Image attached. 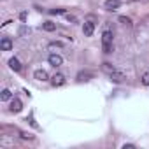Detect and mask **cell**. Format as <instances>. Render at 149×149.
Returning <instances> with one entry per match:
<instances>
[{
	"mask_svg": "<svg viewBox=\"0 0 149 149\" xmlns=\"http://www.w3.org/2000/svg\"><path fill=\"white\" fill-rule=\"evenodd\" d=\"M102 51L105 54L112 53V32H109V30H105L102 33Z\"/></svg>",
	"mask_w": 149,
	"mask_h": 149,
	"instance_id": "6da1fadb",
	"label": "cell"
},
{
	"mask_svg": "<svg viewBox=\"0 0 149 149\" xmlns=\"http://www.w3.org/2000/svg\"><path fill=\"white\" fill-rule=\"evenodd\" d=\"M47 61H49V65H53L54 68H58V67L63 63V58H61L60 54H56V53H51V54L47 56Z\"/></svg>",
	"mask_w": 149,
	"mask_h": 149,
	"instance_id": "7a4b0ae2",
	"label": "cell"
},
{
	"mask_svg": "<svg viewBox=\"0 0 149 149\" xmlns=\"http://www.w3.org/2000/svg\"><path fill=\"white\" fill-rule=\"evenodd\" d=\"M33 77H35L37 81H40V83H46V81H49V74H47L44 68H37V70L33 72Z\"/></svg>",
	"mask_w": 149,
	"mask_h": 149,
	"instance_id": "3957f363",
	"label": "cell"
},
{
	"mask_svg": "<svg viewBox=\"0 0 149 149\" xmlns=\"http://www.w3.org/2000/svg\"><path fill=\"white\" fill-rule=\"evenodd\" d=\"M104 7H105L107 11H118V9L121 7V2H119V0H105V2H104Z\"/></svg>",
	"mask_w": 149,
	"mask_h": 149,
	"instance_id": "277c9868",
	"label": "cell"
},
{
	"mask_svg": "<svg viewBox=\"0 0 149 149\" xmlns=\"http://www.w3.org/2000/svg\"><path fill=\"white\" fill-rule=\"evenodd\" d=\"M51 84H53L54 88L63 86V84H65V76H63V74H54V76L51 77Z\"/></svg>",
	"mask_w": 149,
	"mask_h": 149,
	"instance_id": "5b68a950",
	"label": "cell"
},
{
	"mask_svg": "<svg viewBox=\"0 0 149 149\" xmlns=\"http://www.w3.org/2000/svg\"><path fill=\"white\" fill-rule=\"evenodd\" d=\"M93 32H95V25H93L91 21H84V25H83V33H84V37H91Z\"/></svg>",
	"mask_w": 149,
	"mask_h": 149,
	"instance_id": "8992f818",
	"label": "cell"
},
{
	"mask_svg": "<svg viewBox=\"0 0 149 149\" xmlns=\"http://www.w3.org/2000/svg\"><path fill=\"white\" fill-rule=\"evenodd\" d=\"M109 79L112 81V83H116V84H119V83H123L126 77H125V74H121V72H114V74H109Z\"/></svg>",
	"mask_w": 149,
	"mask_h": 149,
	"instance_id": "52a82bcc",
	"label": "cell"
},
{
	"mask_svg": "<svg viewBox=\"0 0 149 149\" xmlns=\"http://www.w3.org/2000/svg\"><path fill=\"white\" fill-rule=\"evenodd\" d=\"M9 109H11V112H19V111L23 109V102H21L19 98H13V100H11V107H9Z\"/></svg>",
	"mask_w": 149,
	"mask_h": 149,
	"instance_id": "ba28073f",
	"label": "cell"
},
{
	"mask_svg": "<svg viewBox=\"0 0 149 149\" xmlns=\"http://www.w3.org/2000/svg\"><path fill=\"white\" fill-rule=\"evenodd\" d=\"M0 49L2 51H11L13 49V40L9 37H4L2 40H0Z\"/></svg>",
	"mask_w": 149,
	"mask_h": 149,
	"instance_id": "9c48e42d",
	"label": "cell"
},
{
	"mask_svg": "<svg viewBox=\"0 0 149 149\" xmlns=\"http://www.w3.org/2000/svg\"><path fill=\"white\" fill-rule=\"evenodd\" d=\"M9 68L14 70V72H19V70H21V61H19L18 58H11V60H9Z\"/></svg>",
	"mask_w": 149,
	"mask_h": 149,
	"instance_id": "30bf717a",
	"label": "cell"
},
{
	"mask_svg": "<svg viewBox=\"0 0 149 149\" xmlns=\"http://www.w3.org/2000/svg\"><path fill=\"white\" fill-rule=\"evenodd\" d=\"M42 30H46V32H54V30H56V23H53V21H44V23H42Z\"/></svg>",
	"mask_w": 149,
	"mask_h": 149,
	"instance_id": "8fae6325",
	"label": "cell"
},
{
	"mask_svg": "<svg viewBox=\"0 0 149 149\" xmlns=\"http://www.w3.org/2000/svg\"><path fill=\"white\" fill-rule=\"evenodd\" d=\"M102 70H104L105 74H114V72H116V67H114L112 63H109V61H105V63L102 65Z\"/></svg>",
	"mask_w": 149,
	"mask_h": 149,
	"instance_id": "7c38bea8",
	"label": "cell"
},
{
	"mask_svg": "<svg viewBox=\"0 0 149 149\" xmlns=\"http://www.w3.org/2000/svg\"><path fill=\"white\" fill-rule=\"evenodd\" d=\"M0 100H2V102H9V100H13V93H11L9 90H2V93H0Z\"/></svg>",
	"mask_w": 149,
	"mask_h": 149,
	"instance_id": "4fadbf2b",
	"label": "cell"
},
{
	"mask_svg": "<svg viewBox=\"0 0 149 149\" xmlns=\"http://www.w3.org/2000/svg\"><path fill=\"white\" fill-rule=\"evenodd\" d=\"M90 77H93V74H90V72H81L79 76H77V81H88Z\"/></svg>",
	"mask_w": 149,
	"mask_h": 149,
	"instance_id": "5bb4252c",
	"label": "cell"
},
{
	"mask_svg": "<svg viewBox=\"0 0 149 149\" xmlns=\"http://www.w3.org/2000/svg\"><path fill=\"white\" fill-rule=\"evenodd\" d=\"M119 23H121V25H125V26H128V28L132 26V19H130V18H126V16H119Z\"/></svg>",
	"mask_w": 149,
	"mask_h": 149,
	"instance_id": "9a60e30c",
	"label": "cell"
},
{
	"mask_svg": "<svg viewBox=\"0 0 149 149\" xmlns=\"http://www.w3.org/2000/svg\"><path fill=\"white\" fill-rule=\"evenodd\" d=\"M142 84L144 86H149V72H146L144 76H142Z\"/></svg>",
	"mask_w": 149,
	"mask_h": 149,
	"instance_id": "2e32d148",
	"label": "cell"
},
{
	"mask_svg": "<svg viewBox=\"0 0 149 149\" xmlns=\"http://www.w3.org/2000/svg\"><path fill=\"white\" fill-rule=\"evenodd\" d=\"M21 139H25V140H32L33 135H30V133H26V132H21Z\"/></svg>",
	"mask_w": 149,
	"mask_h": 149,
	"instance_id": "e0dca14e",
	"label": "cell"
},
{
	"mask_svg": "<svg viewBox=\"0 0 149 149\" xmlns=\"http://www.w3.org/2000/svg\"><path fill=\"white\" fill-rule=\"evenodd\" d=\"M49 14H65V11L63 9H51Z\"/></svg>",
	"mask_w": 149,
	"mask_h": 149,
	"instance_id": "ac0fdd59",
	"label": "cell"
},
{
	"mask_svg": "<svg viewBox=\"0 0 149 149\" xmlns=\"http://www.w3.org/2000/svg\"><path fill=\"white\" fill-rule=\"evenodd\" d=\"M28 32H30V30H28L26 26H21V28H19V35H26Z\"/></svg>",
	"mask_w": 149,
	"mask_h": 149,
	"instance_id": "d6986e66",
	"label": "cell"
},
{
	"mask_svg": "<svg viewBox=\"0 0 149 149\" xmlns=\"http://www.w3.org/2000/svg\"><path fill=\"white\" fill-rule=\"evenodd\" d=\"M123 149H135V144H123Z\"/></svg>",
	"mask_w": 149,
	"mask_h": 149,
	"instance_id": "ffe728a7",
	"label": "cell"
},
{
	"mask_svg": "<svg viewBox=\"0 0 149 149\" xmlns=\"http://www.w3.org/2000/svg\"><path fill=\"white\" fill-rule=\"evenodd\" d=\"M49 47H51V49H53V47H61V42H53Z\"/></svg>",
	"mask_w": 149,
	"mask_h": 149,
	"instance_id": "44dd1931",
	"label": "cell"
},
{
	"mask_svg": "<svg viewBox=\"0 0 149 149\" xmlns=\"http://www.w3.org/2000/svg\"><path fill=\"white\" fill-rule=\"evenodd\" d=\"M19 19L25 21V19H26V13H21V14H19Z\"/></svg>",
	"mask_w": 149,
	"mask_h": 149,
	"instance_id": "7402d4cb",
	"label": "cell"
},
{
	"mask_svg": "<svg viewBox=\"0 0 149 149\" xmlns=\"http://www.w3.org/2000/svg\"><path fill=\"white\" fill-rule=\"evenodd\" d=\"M65 16H67V19H68V21H76V18L70 16V14H65Z\"/></svg>",
	"mask_w": 149,
	"mask_h": 149,
	"instance_id": "603a6c76",
	"label": "cell"
}]
</instances>
